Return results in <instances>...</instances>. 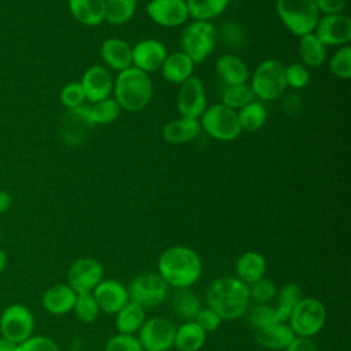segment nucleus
Wrapping results in <instances>:
<instances>
[{
  "label": "nucleus",
  "mask_w": 351,
  "mask_h": 351,
  "mask_svg": "<svg viewBox=\"0 0 351 351\" xmlns=\"http://www.w3.org/2000/svg\"><path fill=\"white\" fill-rule=\"evenodd\" d=\"M158 270L167 285L177 289L189 288L202 274V261L192 248L176 245L162 252Z\"/></svg>",
  "instance_id": "nucleus-1"
},
{
  "label": "nucleus",
  "mask_w": 351,
  "mask_h": 351,
  "mask_svg": "<svg viewBox=\"0 0 351 351\" xmlns=\"http://www.w3.org/2000/svg\"><path fill=\"white\" fill-rule=\"evenodd\" d=\"M208 307L221 319H236L241 317L250 306L248 285L237 277H221L214 280L207 289Z\"/></svg>",
  "instance_id": "nucleus-2"
},
{
  "label": "nucleus",
  "mask_w": 351,
  "mask_h": 351,
  "mask_svg": "<svg viewBox=\"0 0 351 351\" xmlns=\"http://www.w3.org/2000/svg\"><path fill=\"white\" fill-rule=\"evenodd\" d=\"M152 90L154 86L149 74L134 66L119 71L114 80V99L126 111L137 112L145 108L152 97Z\"/></svg>",
  "instance_id": "nucleus-3"
},
{
  "label": "nucleus",
  "mask_w": 351,
  "mask_h": 351,
  "mask_svg": "<svg viewBox=\"0 0 351 351\" xmlns=\"http://www.w3.org/2000/svg\"><path fill=\"white\" fill-rule=\"evenodd\" d=\"M276 12L282 25L298 37L313 33L319 19L313 0H276Z\"/></svg>",
  "instance_id": "nucleus-4"
},
{
  "label": "nucleus",
  "mask_w": 351,
  "mask_h": 351,
  "mask_svg": "<svg viewBox=\"0 0 351 351\" xmlns=\"http://www.w3.org/2000/svg\"><path fill=\"white\" fill-rule=\"evenodd\" d=\"M218 40L217 27L208 21H193L181 33V52L192 59L193 63H202L215 48Z\"/></svg>",
  "instance_id": "nucleus-5"
},
{
  "label": "nucleus",
  "mask_w": 351,
  "mask_h": 351,
  "mask_svg": "<svg viewBox=\"0 0 351 351\" xmlns=\"http://www.w3.org/2000/svg\"><path fill=\"white\" fill-rule=\"evenodd\" d=\"M199 122L202 130L218 141H233L241 133L237 111L222 103L207 106L200 115Z\"/></svg>",
  "instance_id": "nucleus-6"
},
{
  "label": "nucleus",
  "mask_w": 351,
  "mask_h": 351,
  "mask_svg": "<svg viewBox=\"0 0 351 351\" xmlns=\"http://www.w3.org/2000/svg\"><path fill=\"white\" fill-rule=\"evenodd\" d=\"M284 64L276 59L261 62L251 80V89L259 100H276L285 93L287 82L284 75Z\"/></svg>",
  "instance_id": "nucleus-7"
},
{
  "label": "nucleus",
  "mask_w": 351,
  "mask_h": 351,
  "mask_svg": "<svg viewBox=\"0 0 351 351\" xmlns=\"http://www.w3.org/2000/svg\"><path fill=\"white\" fill-rule=\"evenodd\" d=\"M325 306L314 298H302L289 317V326L299 337H311L325 325Z\"/></svg>",
  "instance_id": "nucleus-8"
},
{
  "label": "nucleus",
  "mask_w": 351,
  "mask_h": 351,
  "mask_svg": "<svg viewBox=\"0 0 351 351\" xmlns=\"http://www.w3.org/2000/svg\"><path fill=\"white\" fill-rule=\"evenodd\" d=\"M128 293L132 302H136L143 307H154L166 299L169 285L159 273L145 271L132 280Z\"/></svg>",
  "instance_id": "nucleus-9"
},
{
  "label": "nucleus",
  "mask_w": 351,
  "mask_h": 351,
  "mask_svg": "<svg viewBox=\"0 0 351 351\" xmlns=\"http://www.w3.org/2000/svg\"><path fill=\"white\" fill-rule=\"evenodd\" d=\"M34 329V317L23 304H11L0 315V333L7 340L21 344L27 340Z\"/></svg>",
  "instance_id": "nucleus-10"
},
{
  "label": "nucleus",
  "mask_w": 351,
  "mask_h": 351,
  "mask_svg": "<svg viewBox=\"0 0 351 351\" xmlns=\"http://www.w3.org/2000/svg\"><path fill=\"white\" fill-rule=\"evenodd\" d=\"M176 325L162 317L144 321L138 329V340L147 351H166L174 344Z\"/></svg>",
  "instance_id": "nucleus-11"
},
{
  "label": "nucleus",
  "mask_w": 351,
  "mask_h": 351,
  "mask_svg": "<svg viewBox=\"0 0 351 351\" xmlns=\"http://www.w3.org/2000/svg\"><path fill=\"white\" fill-rule=\"evenodd\" d=\"M176 103L181 117L199 119L207 108V95L202 80L192 75L180 84Z\"/></svg>",
  "instance_id": "nucleus-12"
},
{
  "label": "nucleus",
  "mask_w": 351,
  "mask_h": 351,
  "mask_svg": "<svg viewBox=\"0 0 351 351\" xmlns=\"http://www.w3.org/2000/svg\"><path fill=\"white\" fill-rule=\"evenodd\" d=\"M314 34L325 47H343L351 41V19L344 14L319 16Z\"/></svg>",
  "instance_id": "nucleus-13"
},
{
  "label": "nucleus",
  "mask_w": 351,
  "mask_h": 351,
  "mask_svg": "<svg viewBox=\"0 0 351 351\" xmlns=\"http://www.w3.org/2000/svg\"><path fill=\"white\" fill-rule=\"evenodd\" d=\"M89 106H80L67 110L60 119V133L63 140L70 145H80L93 129Z\"/></svg>",
  "instance_id": "nucleus-14"
},
{
  "label": "nucleus",
  "mask_w": 351,
  "mask_h": 351,
  "mask_svg": "<svg viewBox=\"0 0 351 351\" xmlns=\"http://www.w3.org/2000/svg\"><path fill=\"white\" fill-rule=\"evenodd\" d=\"M103 266L97 259L80 258L69 269L67 282L75 293H88L101 281Z\"/></svg>",
  "instance_id": "nucleus-15"
},
{
  "label": "nucleus",
  "mask_w": 351,
  "mask_h": 351,
  "mask_svg": "<svg viewBox=\"0 0 351 351\" xmlns=\"http://www.w3.org/2000/svg\"><path fill=\"white\" fill-rule=\"evenodd\" d=\"M145 11L154 23L163 27L181 26L189 18L185 0H151Z\"/></svg>",
  "instance_id": "nucleus-16"
},
{
  "label": "nucleus",
  "mask_w": 351,
  "mask_h": 351,
  "mask_svg": "<svg viewBox=\"0 0 351 351\" xmlns=\"http://www.w3.org/2000/svg\"><path fill=\"white\" fill-rule=\"evenodd\" d=\"M167 55L163 43L155 38H144L132 47V66L151 74L160 70Z\"/></svg>",
  "instance_id": "nucleus-17"
},
{
  "label": "nucleus",
  "mask_w": 351,
  "mask_h": 351,
  "mask_svg": "<svg viewBox=\"0 0 351 351\" xmlns=\"http://www.w3.org/2000/svg\"><path fill=\"white\" fill-rule=\"evenodd\" d=\"M80 84L84 89L85 99L92 104L110 97L114 88V80L111 73L107 67L100 64L88 67L82 74Z\"/></svg>",
  "instance_id": "nucleus-18"
},
{
  "label": "nucleus",
  "mask_w": 351,
  "mask_h": 351,
  "mask_svg": "<svg viewBox=\"0 0 351 351\" xmlns=\"http://www.w3.org/2000/svg\"><path fill=\"white\" fill-rule=\"evenodd\" d=\"M93 298L104 313L117 314L128 302V289L115 280L100 281L93 289Z\"/></svg>",
  "instance_id": "nucleus-19"
},
{
  "label": "nucleus",
  "mask_w": 351,
  "mask_h": 351,
  "mask_svg": "<svg viewBox=\"0 0 351 351\" xmlns=\"http://www.w3.org/2000/svg\"><path fill=\"white\" fill-rule=\"evenodd\" d=\"M100 56L107 67L122 71L132 66V47L119 37H110L101 43Z\"/></svg>",
  "instance_id": "nucleus-20"
},
{
  "label": "nucleus",
  "mask_w": 351,
  "mask_h": 351,
  "mask_svg": "<svg viewBox=\"0 0 351 351\" xmlns=\"http://www.w3.org/2000/svg\"><path fill=\"white\" fill-rule=\"evenodd\" d=\"M202 132L199 119L180 117L167 122L162 129V137L169 144H184L195 140Z\"/></svg>",
  "instance_id": "nucleus-21"
},
{
  "label": "nucleus",
  "mask_w": 351,
  "mask_h": 351,
  "mask_svg": "<svg viewBox=\"0 0 351 351\" xmlns=\"http://www.w3.org/2000/svg\"><path fill=\"white\" fill-rule=\"evenodd\" d=\"M77 293L69 284H55L43 295L44 308L55 315H62L74 308Z\"/></svg>",
  "instance_id": "nucleus-22"
},
{
  "label": "nucleus",
  "mask_w": 351,
  "mask_h": 351,
  "mask_svg": "<svg viewBox=\"0 0 351 351\" xmlns=\"http://www.w3.org/2000/svg\"><path fill=\"white\" fill-rule=\"evenodd\" d=\"M295 337L296 335L285 322H276L255 332L256 343L267 350H285Z\"/></svg>",
  "instance_id": "nucleus-23"
},
{
  "label": "nucleus",
  "mask_w": 351,
  "mask_h": 351,
  "mask_svg": "<svg viewBox=\"0 0 351 351\" xmlns=\"http://www.w3.org/2000/svg\"><path fill=\"white\" fill-rule=\"evenodd\" d=\"M215 71L225 85L245 84L250 77L245 62L234 53H223L215 62Z\"/></svg>",
  "instance_id": "nucleus-24"
},
{
  "label": "nucleus",
  "mask_w": 351,
  "mask_h": 351,
  "mask_svg": "<svg viewBox=\"0 0 351 351\" xmlns=\"http://www.w3.org/2000/svg\"><path fill=\"white\" fill-rule=\"evenodd\" d=\"M71 15L85 26H97L104 22L106 0H67Z\"/></svg>",
  "instance_id": "nucleus-25"
},
{
  "label": "nucleus",
  "mask_w": 351,
  "mask_h": 351,
  "mask_svg": "<svg viewBox=\"0 0 351 351\" xmlns=\"http://www.w3.org/2000/svg\"><path fill=\"white\" fill-rule=\"evenodd\" d=\"M195 63L184 52L178 51L166 56L160 71L165 80L171 84H182L185 80L192 77Z\"/></svg>",
  "instance_id": "nucleus-26"
},
{
  "label": "nucleus",
  "mask_w": 351,
  "mask_h": 351,
  "mask_svg": "<svg viewBox=\"0 0 351 351\" xmlns=\"http://www.w3.org/2000/svg\"><path fill=\"white\" fill-rule=\"evenodd\" d=\"M266 271V261L263 255L255 251L244 252L236 262L237 278L247 285L262 278Z\"/></svg>",
  "instance_id": "nucleus-27"
},
{
  "label": "nucleus",
  "mask_w": 351,
  "mask_h": 351,
  "mask_svg": "<svg viewBox=\"0 0 351 351\" xmlns=\"http://www.w3.org/2000/svg\"><path fill=\"white\" fill-rule=\"evenodd\" d=\"M299 55L306 67H319L326 59V47L313 32L299 37Z\"/></svg>",
  "instance_id": "nucleus-28"
},
{
  "label": "nucleus",
  "mask_w": 351,
  "mask_h": 351,
  "mask_svg": "<svg viewBox=\"0 0 351 351\" xmlns=\"http://www.w3.org/2000/svg\"><path fill=\"white\" fill-rule=\"evenodd\" d=\"M206 341V332L196 321H186L176 329L174 344L178 351H197Z\"/></svg>",
  "instance_id": "nucleus-29"
},
{
  "label": "nucleus",
  "mask_w": 351,
  "mask_h": 351,
  "mask_svg": "<svg viewBox=\"0 0 351 351\" xmlns=\"http://www.w3.org/2000/svg\"><path fill=\"white\" fill-rule=\"evenodd\" d=\"M145 321L144 307L136 302H128L115 317V325L119 333L133 335Z\"/></svg>",
  "instance_id": "nucleus-30"
},
{
  "label": "nucleus",
  "mask_w": 351,
  "mask_h": 351,
  "mask_svg": "<svg viewBox=\"0 0 351 351\" xmlns=\"http://www.w3.org/2000/svg\"><path fill=\"white\" fill-rule=\"evenodd\" d=\"M302 300V289L298 284H287L284 285L276 299L274 313L280 322H285L289 319L292 311L295 310L296 304Z\"/></svg>",
  "instance_id": "nucleus-31"
},
{
  "label": "nucleus",
  "mask_w": 351,
  "mask_h": 351,
  "mask_svg": "<svg viewBox=\"0 0 351 351\" xmlns=\"http://www.w3.org/2000/svg\"><path fill=\"white\" fill-rule=\"evenodd\" d=\"M189 18L195 21H211L219 16L230 0H185Z\"/></svg>",
  "instance_id": "nucleus-32"
},
{
  "label": "nucleus",
  "mask_w": 351,
  "mask_h": 351,
  "mask_svg": "<svg viewBox=\"0 0 351 351\" xmlns=\"http://www.w3.org/2000/svg\"><path fill=\"white\" fill-rule=\"evenodd\" d=\"M173 310L185 321H195L202 304L199 298L189 288H180L173 299Z\"/></svg>",
  "instance_id": "nucleus-33"
},
{
  "label": "nucleus",
  "mask_w": 351,
  "mask_h": 351,
  "mask_svg": "<svg viewBox=\"0 0 351 351\" xmlns=\"http://www.w3.org/2000/svg\"><path fill=\"white\" fill-rule=\"evenodd\" d=\"M237 118L241 130L256 132L265 125L267 119V112L261 101L252 100L243 108L237 110Z\"/></svg>",
  "instance_id": "nucleus-34"
},
{
  "label": "nucleus",
  "mask_w": 351,
  "mask_h": 351,
  "mask_svg": "<svg viewBox=\"0 0 351 351\" xmlns=\"http://www.w3.org/2000/svg\"><path fill=\"white\" fill-rule=\"evenodd\" d=\"M138 0H106L104 21L111 25L129 22L137 10Z\"/></svg>",
  "instance_id": "nucleus-35"
},
{
  "label": "nucleus",
  "mask_w": 351,
  "mask_h": 351,
  "mask_svg": "<svg viewBox=\"0 0 351 351\" xmlns=\"http://www.w3.org/2000/svg\"><path fill=\"white\" fill-rule=\"evenodd\" d=\"M221 103L226 107L237 111L255 100V95L251 89L250 84H236V85H228L225 86L221 97Z\"/></svg>",
  "instance_id": "nucleus-36"
},
{
  "label": "nucleus",
  "mask_w": 351,
  "mask_h": 351,
  "mask_svg": "<svg viewBox=\"0 0 351 351\" xmlns=\"http://www.w3.org/2000/svg\"><path fill=\"white\" fill-rule=\"evenodd\" d=\"M90 110V118L95 125H107L118 119L121 114V107L114 97H107L97 103H93Z\"/></svg>",
  "instance_id": "nucleus-37"
},
{
  "label": "nucleus",
  "mask_w": 351,
  "mask_h": 351,
  "mask_svg": "<svg viewBox=\"0 0 351 351\" xmlns=\"http://www.w3.org/2000/svg\"><path fill=\"white\" fill-rule=\"evenodd\" d=\"M330 73L339 80H348L351 77V47H340L329 59Z\"/></svg>",
  "instance_id": "nucleus-38"
},
{
  "label": "nucleus",
  "mask_w": 351,
  "mask_h": 351,
  "mask_svg": "<svg viewBox=\"0 0 351 351\" xmlns=\"http://www.w3.org/2000/svg\"><path fill=\"white\" fill-rule=\"evenodd\" d=\"M73 310L75 311L77 318L85 324H90V322L96 321L99 311H100L99 304L95 300L93 295H90V292L77 293V299H75V304H74Z\"/></svg>",
  "instance_id": "nucleus-39"
},
{
  "label": "nucleus",
  "mask_w": 351,
  "mask_h": 351,
  "mask_svg": "<svg viewBox=\"0 0 351 351\" xmlns=\"http://www.w3.org/2000/svg\"><path fill=\"white\" fill-rule=\"evenodd\" d=\"M247 318L248 322L255 328V329H261L269 325H273L276 322H280L276 317L274 308L266 303L261 304L256 303L252 307L247 308Z\"/></svg>",
  "instance_id": "nucleus-40"
},
{
  "label": "nucleus",
  "mask_w": 351,
  "mask_h": 351,
  "mask_svg": "<svg viewBox=\"0 0 351 351\" xmlns=\"http://www.w3.org/2000/svg\"><path fill=\"white\" fill-rule=\"evenodd\" d=\"M248 293H250V299H252L255 303L263 304L271 300L277 295V289L271 280L262 277L255 282L250 284Z\"/></svg>",
  "instance_id": "nucleus-41"
},
{
  "label": "nucleus",
  "mask_w": 351,
  "mask_h": 351,
  "mask_svg": "<svg viewBox=\"0 0 351 351\" xmlns=\"http://www.w3.org/2000/svg\"><path fill=\"white\" fill-rule=\"evenodd\" d=\"M284 75L287 86L293 89L304 88L310 81V71L303 63H291L284 67Z\"/></svg>",
  "instance_id": "nucleus-42"
},
{
  "label": "nucleus",
  "mask_w": 351,
  "mask_h": 351,
  "mask_svg": "<svg viewBox=\"0 0 351 351\" xmlns=\"http://www.w3.org/2000/svg\"><path fill=\"white\" fill-rule=\"evenodd\" d=\"M218 34L221 36L222 41L228 45V47H243L245 43V32L243 29V26L237 22H225L221 26V30L218 32Z\"/></svg>",
  "instance_id": "nucleus-43"
},
{
  "label": "nucleus",
  "mask_w": 351,
  "mask_h": 351,
  "mask_svg": "<svg viewBox=\"0 0 351 351\" xmlns=\"http://www.w3.org/2000/svg\"><path fill=\"white\" fill-rule=\"evenodd\" d=\"M85 100V93L80 82H69L60 90V101L67 110L82 106Z\"/></svg>",
  "instance_id": "nucleus-44"
},
{
  "label": "nucleus",
  "mask_w": 351,
  "mask_h": 351,
  "mask_svg": "<svg viewBox=\"0 0 351 351\" xmlns=\"http://www.w3.org/2000/svg\"><path fill=\"white\" fill-rule=\"evenodd\" d=\"M106 351H143V346L138 337L128 333H119L107 341Z\"/></svg>",
  "instance_id": "nucleus-45"
},
{
  "label": "nucleus",
  "mask_w": 351,
  "mask_h": 351,
  "mask_svg": "<svg viewBox=\"0 0 351 351\" xmlns=\"http://www.w3.org/2000/svg\"><path fill=\"white\" fill-rule=\"evenodd\" d=\"M16 351H60L55 340L48 336H30L18 344Z\"/></svg>",
  "instance_id": "nucleus-46"
},
{
  "label": "nucleus",
  "mask_w": 351,
  "mask_h": 351,
  "mask_svg": "<svg viewBox=\"0 0 351 351\" xmlns=\"http://www.w3.org/2000/svg\"><path fill=\"white\" fill-rule=\"evenodd\" d=\"M196 324L207 333V332H213V330H215L218 326H219V324H221V318H219V315L215 313V311H213L210 307L208 308H202L200 311H199V314H197V317H196Z\"/></svg>",
  "instance_id": "nucleus-47"
},
{
  "label": "nucleus",
  "mask_w": 351,
  "mask_h": 351,
  "mask_svg": "<svg viewBox=\"0 0 351 351\" xmlns=\"http://www.w3.org/2000/svg\"><path fill=\"white\" fill-rule=\"evenodd\" d=\"M302 97L295 93V92H289V93H282L281 96V110L287 114V115H296L300 108H302Z\"/></svg>",
  "instance_id": "nucleus-48"
},
{
  "label": "nucleus",
  "mask_w": 351,
  "mask_h": 351,
  "mask_svg": "<svg viewBox=\"0 0 351 351\" xmlns=\"http://www.w3.org/2000/svg\"><path fill=\"white\" fill-rule=\"evenodd\" d=\"M317 10L324 12V15L330 14H343L347 0H313Z\"/></svg>",
  "instance_id": "nucleus-49"
},
{
  "label": "nucleus",
  "mask_w": 351,
  "mask_h": 351,
  "mask_svg": "<svg viewBox=\"0 0 351 351\" xmlns=\"http://www.w3.org/2000/svg\"><path fill=\"white\" fill-rule=\"evenodd\" d=\"M285 351H319L318 346L308 337H295Z\"/></svg>",
  "instance_id": "nucleus-50"
},
{
  "label": "nucleus",
  "mask_w": 351,
  "mask_h": 351,
  "mask_svg": "<svg viewBox=\"0 0 351 351\" xmlns=\"http://www.w3.org/2000/svg\"><path fill=\"white\" fill-rule=\"evenodd\" d=\"M11 206V195L7 191L0 189V214L5 213Z\"/></svg>",
  "instance_id": "nucleus-51"
},
{
  "label": "nucleus",
  "mask_w": 351,
  "mask_h": 351,
  "mask_svg": "<svg viewBox=\"0 0 351 351\" xmlns=\"http://www.w3.org/2000/svg\"><path fill=\"white\" fill-rule=\"evenodd\" d=\"M16 347H18V344L0 336V351H16Z\"/></svg>",
  "instance_id": "nucleus-52"
},
{
  "label": "nucleus",
  "mask_w": 351,
  "mask_h": 351,
  "mask_svg": "<svg viewBox=\"0 0 351 351\" xmlns=\"http://www.w3.org/2000/svg\"><path fill=\"white\" fill-rule=\"evenodd\" d=\"M7 267V254L0 248V273Z\"/></svg>",
  "instance_id": "nucleus-53"
},
{
  "label": "nucleus",
  "mask_w": 351,
  "mask_h": 351,
  "mask_svg": "<svg viewBox=\"0 0 351 351\" xmlns=\"http://www.w3.org/2000/svg\"><path fill=\"white\" fill-rule=\"evenodd\" d=\"M0 239H1V232H0Z\"/></svg>",
  "instance_id": "nucleus-54"
}]
</instances>
